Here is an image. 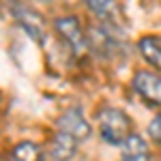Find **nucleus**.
<instances>
[{"mask_svg":"<svg viewBox=\"0 0 161 161\" xmlns=\"http://www.w3.org/2000/svg\"><path fill=\"white\" fill-rule=\"evenodd\" d=\"M148 136L155 144H161V114H157L148 123Z\"/></svg>","mask_w":161,"mask_h":161,"instance_id":"11","label":"nucleus"},{"mask_svg":"<svg viewBox=\"0 0 161 161\" xmlns=\"http://www.w3.org/2000/svg\"><path fill=\"white\" fill-rule=\"evenodd\" d=\"M120 155H123V161H148L150 148L142 136L131 133L120 144Z\"/></svg>","mask_w":161,"mask_h":161,"instance_id":"7","label":"nucleus"},{"mask_svg":"<svg viewBox=\"0 0 161 161\" xmlns=\"http://www.w3.org/2000/svg\"><path fill=\"white\" fill-rule=\"evenodd\" d=\"M56 131H62V133L71 136L73 140L82 142V140H88V137H90L92 127H90V123L86 120L84 112L80 110V108H69V110H64L60 116H58V120H56Z\"/></svg>","mask_w":161,"mask_h":161,"instance_id":"3","label":"nucleus"},{"mask_svg":"<svg viewBox=\"0 0 161 161\" xmlns=\"http://www.w3.org/2000/svg\"><path fill=\"white\" fill-rule=\"evenodd\" d=\"M11 161H43V150L35 142H19L11 150Z\"/></svg>","mask_w":161,"mask_h":161,"instance_id":"10","label":"nucleus"},{"mask_svg":"<svg viewBox=\"0 0 161 161\" xmlns=\"http://www.w3.org/2000/svg\"><path fill=\"white\" fill-rule=\"evenodd\" d=\"M35 2H47V0H35Z\"/></svg>","mask_w":161,"mask_h":161,"instance_id":"13","label":"nucleus"},{"mask_svg":"<svg viewBox=\"0 0 161 161\" xmlns=\"http://www.w3.org/2000/svg\"><path fill=\"white\" fill-rule=\"evenodd\" d=\"M86 2V9L99 22H103V24H114L116 19H118V13H120V9H118V2L116 0H84Z\"/></svg>","mask_w":161,"mask_h":161,"instance_id":"8","label":"nucleus"},{"mask_svg":"<svg viewBox=\"0 0 161 161\" xmlns=\"http://www.w3.org/2000/svg\"><path fill=\"white\" fill-rule=\"evenodd\" d=\"M54 28H56L58 37L67 43V47L73 52L75 56H82L88 50L86 30L82 28V22L75 15H64V17L54 19Z\"/></svg>","mask_w":161,"mask_h":161,"instance_id":"2","label":"nucleus"},{"mask_svg":"<svg viewBox=\"0 0 161 161\" xmlns=\"http://www.w3.org/2000/svg\"><path fill=\"white\" fill-rule=\"evenodd\" d=\"M137 47L142 52L144 60L148 62L150 67H155L157 71H161V47L157 43V37H142Z\"/></svg>","mask_w":161,"mask_h":161,"instance_id":"9","label":"nucleus"},{"mask_svg":"<svg viewBox=\"0 0 161 161\" xmlns=\"http://www.w3.org/2000/svg\"><path fill=\"white\" fill-rule=\"evenodd\" d=\"M11 13H13V17L17 19V24L22 26L37 43H43L45 41V19H43L41 13H37L35 9H30V7H24L19 2L13 4Z\"/></svg>","mask_w":161,"mask_h":161,"instance_id":"4","label":"nucleus"},{"mask_svg":"<svg viewBox=\"0 0 161 161\" xmlns=\"http://www.w3.org/2000/svg\"><path fill=\"white\" fill-rule=\"evenodd\" d=\"M77 153V140L71 136L56 131L50 140V157L54 161H71Z\"/></svg>","mask_w":161,"mask_h":161,"instance_id":"6","label":"nucleus"},{"mask_svg":"<svg viewBox=\"0 0 161 161\" xmlns=\"http://www.w3.org/2000/svg\"><path fill=\"white\" fill-rule=\"evenodd\" d=\"M97 125L103 142L112 146H120L127 137L133 133V120L131 116L120 108H103L97 112Z\"/></svg>","mask_w":161,"mask_h":161,"instance_id":"1","label":"nucleus"},{"mask_svg":"<svg viewBox=\"0 0 161 161\" xmlns=\"http://www.w3.org/2000/svg\"><path fill=\"white\" fill-rule=\"evenodd\" d=\"M133 90L148 105L161 108V75L155 71H137L133 75Z\"/></svg>","mask_w":161,"mask_h":161,"instance_id":"5","label":"nucleus"},{"mask_svg":"<svg viewBox=\"0 0 161 161\" xmlns=\"http://www.w3.org/2000/svg\"><path fill=\"white\" fill-rule=\"evenodd\" d=\"M0 161H4V159H2V157H0Z\"/></svg>","mask_w":161,"mask_h":161,"instance_id":"14","label":"nucleus"},{"mask_svg":"<svg viewBox=\"0 0 161 161\" xmlns=\"http://www.w3.org/2000/svg\"><path fill=\"white\" fill-rule=\"evenodd\" d=\"M157 43H159V47H161V37H157Z\"/></svg>","mask_w":161,"mask_h":161,"instance_id":"12","label":"nucleus"}]
</instances>
